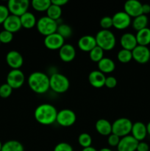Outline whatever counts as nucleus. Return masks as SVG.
Returning <instances> with one entry per match:
<instances>
[{"label": "nucleus", "mask_w": 150, "mask_h": 151, "mask_svg": "<svg viewBox=\"0 0 150 151\" xmlns=\"http://www.w3.org/2000/svg\"><path fill=\"white\" fill-rule=\"evenodd\" d=\"M106 76L99 70H94L90 72L88 75V81L93 87L96 88H101L105 83Z\"/></svg>", "instance_id": "nucleus-20"}, {"label": "nucleus", "mask_w": 150, "mask_h": 151, "mask_svg": "<svg viewBox=\"0 0 150 151\" xmlns=\"http://www.w3.org/2000/svg\"><path fill=\"white\" fill-rule=\"evenodd\" d=\"M13 88L6 83L0 86V97L1 98H7L11 95Z\"/></svg>", "instance_id": "nucleus-35"}, {"label": "nucleus", "mask_w": 150, "mask_h": 151, "mask_svg": "<svg viewBox=\"0 0 150 151\" xmlns=\"http://www.w3.org/2000/svg\"><path fill=\"white\" fill-rule=\"evenodd\" d=\"M3 27L5 30L14 33L21 29V23L20 17L10 14L3 23Z\"/></svg>", "instance_id": "nucleus-16"}, {"label": "nucleus", "mask_w": 150, "mask_h": 151, "mask_svg": "<svg viewBox=\"0 0 150 151\" xmlns=\"http://www.w3.org/2000/svg\"><path fill=\"white\" fill-rule=\"evenodd\" d=\"M65 39L59 35L57 32L45 36L44 38V45L47 49L50 50H60L64 45Z\"/></svg>", "instance_id": "nucleus-11"}, {"label": "nucleus", "mask_w": 150, "mask_h": 151, "mask_svg": "<svg viewBox=\"0 0 150 151\" xmlns=\"http://www.w3.org/2000/svg\"><path fill=\"white\" fill-rule=\"evenodd\" d=\"M25 76L21 69H12L7 75V83L13 89H17L24 83Z\"/></svg>", "instance_id": "nucleus-9"}, {"label": "nucleus", "mask_w": 150, "mask_h": 151, "mask_svg": "<svg viewBox=\"0 0 150 151\" xmlns=\"http://www.w3.org/2000/svg\"><path fill=\"white\" fill-rule=\"evenodd\" d=\"M146 128H147V133H148L149 135H150V122H149V123L146 125Z\"/></svg>", "instance_id": "nucleus-45"}, {"label": "nucleus", "mask_w": 150, "mask_h": 151, "mask_svg": "<svg viewBox=\"0 0 150 151\" xmlns=\"http://www.w3.org/2000/svg\"><path fill=\"white\" fill-rule=\"evenodd\" d=\"M99 70L104 74L111 73L116 69V64L114 61L110 58L104 57L98 63Z\"/></svg>", "instance_id": "nucleus-23"}, {"label": "nucleus", "mask_w": 150, "mask_h": 151, "mask_svg": "<svg viewBox=\"0 0 150 151\" xmlns=\"http://www.w3.org/2000/svg\"><path fill=\"white\" fill-rule=\"evenodd\" d=\"M100 26L102 29H109L113 27V20L110 16H104L100 20Z\"/></svg>", "instance_id": "nucleus-36"}, {"label": "nucleus", "mask_w": 150, "mask_h": 151, "mask_svg": "<svg viewBox=\"0 0 150 151\" xmlns=\"http://www.w3.org/2000/svg\"><path fill=\"white\" fill-rule=\"evenodd\" d=\"M149 151H150V149H149Z\"/></svg>", "instance_id": "nucleus-49"}, {"label": "nucleus", "mask_w": 150, "mask_h": 151, "mask_svg": "<svg viewBox=\"0 0 150 151\" xmlns=\"http://www.w3.org/2000/svg\"><path fill=\"white\" fill-rule=\"evenodd\" d=\"M96 130L102 136H109L112 134V124L105 119H99L95 125Z\"/></svg>", "instance_id": "nucleus-22"}, {"label": "nucleus", "mask_w": 150, "mask_h": 151, "mask_svg": "<svg viewBox=\"0 0 150 151\" xmlns=\"http://www.w3.org/2000/svg\"><path fill=\"white\" fill-rule=\"evenodd\" d=\"M148 22L149 19L147 16L144 14L140 15V16L134 18L133 21L132 22V27L134 28V29H135L138 32V31L141 30V29L147 27Z\"/></svg>", "instance_id": "nucleus-26"}, {"label": "nucleus", "mask_w": 150, "mask_h": 151, "mask_svg": "<svg viewBox=\"0 0 150 151\" xmlns=\"http://www.w3.org/2000/svg\"><path fill=\"white\" fill-rule=\"evenodd\" d=\"M1 151H24V147L17 140H9L3 144Z\"/></svg>", "instance_id": "nucleus-27"}, {"label": "nucleus", "mask_w": 150, "mask_h": 151, "mask_svg": "<svg viewBox=\"0 0 150 151\" xmlns=\"http://www.w3.org/2000/svg\"><path fill=\"white\" fill-rule=\"evenodd\" d=\"M79 50L83 52H91L97 46L95 37L91 35H85L79 38L77 42Z\"/></svg>", "instance_id": "nucleus-18"}, {"label": "nucleus", "mask_w": 150, "mask_h": 151, "mask_svg": "<svg viewBox=\"0 0 150 151\" xmlns=\"http://www.w3.org/2000/svg\"><path fill=\"white\" fill-rule=\"evenodd\" d=\"M76 114L71 109H62L57 112L56 122L62 127L72 126L76 122Z\"/></svg>", "instance_id": "nucleus-8"}, {"label": "nucleus", "mask_w": 150, "mask_h": 151, "mask_svg": "<svg viewBox=\"0 0 150 151\" xmlns=\"http://www.w3.org/2000/svg\"><path fill=\"white\" fill-rule=\"evenodd\" d=\"M121 137L116 135L114 134H111L107 137V143L110 147H117L119 142H120Z\"/></svg>", "instance_id": "nucleus-39"}, {"label": "nucleus", "mask_w": 150, "mask_h": 151, "mask_svg": "<svg viewBox=\"0 0 150 151\" xmlns=\"http://www.w3.org/2000/svg\"><path fill=\"white\" fill-rule=\"evenodd\" d=\"M135 37L138 45L147 47L150 44V28L146 27L138 31Z\"/></svg>", "instance_id": "nucleus-25"}, {"label": "nucleus", "mask_w": 150, "mask_h": 151, "mask_svg": "<svg viewBox=\"0 0 150 151\" xmlns=\"http://www.w3.org/2000/svg\"><path fill=\"white\" fill-rule=\"evenodd\" d=\"M9 15H10V12L7 6L4 4H0V24H3Z\"/></svg>", "instance_id": "nucleus-37"}, {"label": "nucleus", "mask_w": 150, "mask_h": 151, "mask_svg": "<svg viewBox=\"0 0 150 151\" xmlns=\"http://www.w3.org/2000/svg\"><path fill=\"white\" fill-rule=\"evenodd\" d=\"M6 62L12 69H20L23 66L24 58L19 52L11 50L6 55Z\"/></svg>", "instance_id": "nucleus-13"}, {"label": "nucleus", "mask_w": 150, "mask_h": 151, "mask_svg": "<svg viewBox=\"0 0 150 151\" xmlns=\"http://www.w3.org/2000/svg\"><path fill=\"white\" fill-rule=\"evenodd\" d=\"M142 13L144 15L146 16L147 14L150 13V4H143L142 5Z\"/></svg>", "instance_id": "nucleus-43"}, {"label": "nucleus", "mask_w": 150, "mask_h": 151, "mask_svg": "<svg viewBox=\"0 0 150 151\" xmlns=\"http://www.w3.org/2000/svg\"><path fill=\"white\" fill-rule=\"evenodd\" d=\"M150 146L145 142H139L137 146L136 151H149Z\"/></svg>", "instance_id": "nucleus-41"}, {"label": "nucleus", "mask_w": 150, "mask_h": 151, "mask_svg": "<svg viewBox=\"0 0 150 151\" xmlns=\"http://www.w3.org/2000/svg\"><path fill=\"white\" fill-rule=\"evenodd\" d=\"M29 4L28 0H9L7 7L10 14L20 17L28 11Z\"/></svg>", "instance_id": "nucleus-7"}, {"label": "nucleus", "mask_w": 150, "mask_h": 151, "mask_svg": "<svg viewBox=\"0 0 150 151\" xmlns=\"http://www.w3.org/2000/svg\"><path fill=\"white\" fill-rule=\"evenodd\" d=\"M54 151H74L73 147L67 142H60L54 147Z\"/></svg>", "instance_id": "nucleus-38"}, {"label": "nucleus", "mask_w": 150, "mask_h": 151, "mask_svg": "<svg viewBox=\"0 0 150 151\" xmlns=\"http://www.w3.org/2000/svg\"><path fill=\"white\" fill-rule=\"evenodd\" d=\"M46 16L50 18L52 20L57 22L62 15V8L59 6L55 5L51 2V4L46 10Z\"/></svg>", "instance_id": "nucleus-28"}, {"label": "nucleus", "mask_w": 150, "mask_h": 151, "mask_svg": "<svg viewBox=\"0 0 150 151\" xmlns=\"http://www.w3.org/2000/svg\"><path fill=\"white\" fill-rule=\"evenodd\" d=\"M99 151H113L111 150V149L108 148V147H103V148L100 149Z\"/></svg>", "instance_id": "nucleus-46"}, {"label": "nucleus", "mask_w": 150, "mask_h": 151, "mask_svg": "<svg viewBox=\"0 0 150 151\" xmlns=\"http://www.w3.org/2000/svg\"><path fill=\"white\" fill-rule=\"evenodd\" d=\"M113 27L118 29H124L132 24L131 17L124 11H119L112 17Z\"/></svg>", "instance_id": "nucleus-10"}, {"label": "nucleus", "mask_w": 150, "mask_h": 151, "mask_svg": "<svg viewBox=\"0 0 150 151\" xmlns=\"http://www.w3.org/2000/svg\"><path fill=\"white\" fill-rule=\"evenodd\" d=\"M132 136L138 142L144 141L146 137L147 128L146 125L142 122H136L132 124V130H131Z\"/></svg>", "instance_id": "nucleus-19"}, {"label": "nucleus", "mask_w": 150, "mask_h": 151, "mask_svg": "<svg viewBox=\"0 0 150 151\" xmlns=\"http://www.w3.org/2000/svg\"><path fill=\"white\" fill-rule=\"evenodd\" d=\"M95 38L97 46L104 51L113 50L116 46V36L110 29H101L97 32Z\"/></svg>", "instance_id": "nucleus-3"}, {"label": "nucleus", "mask_w": 150, "mask_h": 151, "mask_svg": "<svg viewBox=\"0 0 150 151\" xmlns=\"http://www.w3.org/2000/svg\"><path fill=\"white\" fill-rule=\"evenodd\" d=\"M57 111L54 106L49 103H43L35 109L34 116L38 123L50 125L56 122Z\"/></svg>", "instance_id": "nucleus-1"}, {"label": "nucleus", "mask_w": 150, "mask_h": 151, "mask_svg": "<svg viewBox=\"0 0 150 151\" xmlns=\"http://www.w3.org/2000/svg\"><path fill=\"white\" fill-rule=\"evenodd\" d=\"M0 44H1V42H0Z\"/></svg>", "instance_id": "nucleus-48"}, {"label": "nucleus", "mask_w": 150, "mask_h": 151, "mask_svg": "<svg viewBox=\"0 0 150 151\" xmlns=\"http://www.w3.org/2000/svg\"><path fill=\"white\" fill-rule=\"evenodd\" d=\"M116 85H117V80L115 77H106L105 83H104V86L106 87H107L108 88H113L116 86Z\"/></svg>", "instance_id": "nucleus-40"}, {"label": "nucleus", "mask_w": 150, "mask_h": 151, "mask_svg": "<svg viewBox=\"0 0 150 151\" xmlns=\"http://www.w3.org/2000/svg\"><path fill=\"white\" fill-rule=\"evenodd\" d=\"M120 44L122 49L132 51L138 46L135 35L131 32L124 33L120 38Z\"/></svg>", "instance_id": "nucleus-21"}, {"label": "nucleus", "mask_w": 150, "mask_h": 151, "mask_svg": "<svg viewBox=\"0 0 150 151\" xmlns=\"http://www.w3.org/2000/svg\"><path fill=\"white\" fill-rule=\"evenodd\" d=\"M82 151H98V150H97L96 148H94V147H93L92 146H91V147L83 148L82 150Z\"/></svg>", "instance_id": "nucleus-44"}, {"label": "nucleus", "mask_w": 150, "mask_h": 151, "mask_svg": "<svg viewBox=\"0 0 150 151\" xmlns=\"http://www.w3.org/2000/svg\"><path fill=\"white\" fill-rule=\"evenodd\" d=\"M51 4V0H32L31 5L36 11H46Z\"/></svg>", "instance_id": "nucleus-29"}, {"label": "nucleus", "mask_w": 150, "mask_h": 151, "mask_svg": "<svg viewBox=\"0 0 150 151\" xmlns=\"http://www.w3.org/2000/svg\"><path fill=\"white\" fill-rule=\"evenodd\" d=\"M50 88L54 92L62 94L68 91L70 82L66 76L60 73H54L49 77Z\"/></svg>", "instance_id": "nucleus-4"}, {"label": "nucleus", "mask_w": 150, "mask_h": 151, "mask_svg": "<svg viewBox=\"0 0 150 151\" xmlns=\"http://www.w3.org/2000/svg\"><path fill=\"white\" fill-rule=\"evenodd\" d=\"M78 143L83 148L91 147V144H92V138L90 134H87V133H82V134H79V137H78Z\"/></svg>", "instance_id": "nucleus-32"}, {"label": "nucleus", "mask_w": 150, "mask_h": 151, "mask_svg": "<svg viewBox=\"0 0 150 151\" xmlns=\"http://www.w3.org/2000/svg\"><path fill=\"white\" fill-rule=\"evenodd\" d=\"M132 59L139 63H147L150 60V50L145 46L138 45L132 51Z\"/></svg>", "instance_id": "nucleus-12"}, {"label": "nucleus", "mask_w": 150, "mask_h": 151, "mask_svg": "<svg viewBox=\"0 0 150 151\" xmlns=\"http://www.w3.org/2000/svg\"><path fill=\"white\" fill-rule=\"evenodd\" d=\"M51 2L55 5L59 6L62 7V6H64L68 3V0H51Z\"/></svg>", "instance_id": "nucleus-42"}, {"label": "nucleus", "mask_w": 150, "mask_h": 151, "mask_svg": "<svg viewBox=\"0 0 150 151\" xmlns=\"http://www.w3.org/2000/svg\"><path fill=\"white\" fill-rule=\"evenodd\" d=\"M21 23L22 27L26 29H31L36 26L37 19L35 15L31 12L27 11L24 14L20 16Z\"/></svg>", "instance_id": "nucleus-24"}, {"label": "nucleus", "mask_w": 150, "mask_h": 151, "mask_svg": "<svg viewBox=\"0 0 150 151\" xmlns=\"http://www.w3.org/2000/svg\"><path fill=\"white\" fill-rule=\"evenodd\" d=\"M57 22L51 19L48 16H42L37 21V29L44 36H47L57 32Z\"/></svg>", "instance_id": "nucleus-6"}, {"label": "nucleus", "mask_w": 150, "mask_h": 151, "mask_svg": "<svg viewBox=\"0 0 150 151\" xmlns=\"http://www.w3.org/2000/svg\"><path fill=\"white\" fill-rule=\"evenodd\" d=\"M143 4L138 0H128L124 3V11L127 13L131 18H135L142 15Z\"/></svg>", "instance_id": "nucleus-14"}, {"label": "nucleus", "mask_w": 150, "mask_h": 151, "mask_svg": "<svg viewBox=\"0 0 150 151\" xmlns=\"http://www.w3.org/2000/svg\"><path fill=\"white\" fill-rule=\"evenodd\" d=\"M132 122L130 119L126 117H121L115 120L112 123V134L124 137L129 135L132 127Z\"/></svg>", "instance_id": "nucleus-5"}, {"label": "nucleus", "mask_w": 150, "mask_h": 151, "mask_svg": "<svg viewBox=\"0 0 150 151\" xmlns=\"http://www.w3.org/2000/svg\"><path fill=\"white\" fill-rule=\"evenodd\" d=\"M117 58L118 60H119V61H120L121 63H129V62L131 61V60L132 59V51L124 50V49H121V50H119V52H118Z\"/></svg>", "instance_id": "nucleus-31"}, {"label": "nucleus", "mask_w": 150, "mask_h": 151, "mask_svg": "<svg viewBox=\"0 0 150 151\" xmlns=\"http://www.w3.org/2000/svg\"><path fill=\"white\" fill-rule=\"evenodd\" d=\"M29 88L37 94H44L50 88L49 77L44 72H34L28 78Z\"/></svg>", "instance_id": "nucleus-2"}, {"label": "nucleus", "mask_w": 150, "mask_h": 151, "mask_svg": "<svg viewBox=\"0 0 150 151\" xmlns=\"http://www.w3.org/2000/svg\"><path fill=\"white\" fill-rule=\"evenodd\" d=\"M57 32L65 39V38H69L71 35L72 29L69 25L66 24H62L57 27Z\"/></svg>", "instance_id": "nucleus-33"}, {"label": "nucleus", "mask_w": 150, "mask_h": 151, "mask_svg": "<svg viewBox=\"0 0 150 151\" xmlns=\"http://www.w3.org/2000/svg\"><path fill=\"white\" fill-rule=\"evenodd\" d=\"M13 39V33L3 29L0 32V42L1 44H9Z\"/></svg>", "instance_id": "nucleus-34"}, {"label": "nucleus", "mask_w": 150, "mask_h": 151, "mask_svg": "<svg viewBox=\"0 0 150 151\" xmlns=\"http://www.w3.org/2000/svg\"><path fill=\"white\" fill-rule=\"evenodd\" d=\"M59 57L63 62L72 61L76 57V50L74 47L70 44H64L59 50Z\"/></svg>", "instance_id": "nucleus-17"}, {"label": "nucleus", "mask_w": 150, "mask_h": 151, "mask_svg": "<svg viewBox=\"0 0 150 151\" xmlns=\"http://www.w3.org/2000/svg\"><path fill=\"white\" fill-rule=\"evenodd\" d=\"M139 142L137 141L132 135L121 137L117 146L118 151H136Z\"/></svg>", "instance_id": "nucleus-15"}, {"label": "nucleus", "mask_w": 150, "mask_h": 151, "mask_svg": "<svg viewBox=\"0 0 150 151\" xmlns=\"http://www.w3.org/2000/svg\"><path fill=\"white\" fill-rule=\"evenodd\" d=\"M2 145H3V144L1 143V142L0 141V151L1 150V147H2Z\"/></svg>", "instance_id": "nucleus-47"}, {"label": "nucleus", "mask_w": 150, "mask_h": 151, "mask_svg": "<svg viewBox=\"0 0 150 151\" xmlns=\"http://www.w3.org/2000/svg\"><path fill=\"white\" fill-rule=\"evenodd\" d=\"M89 58L92 61L99 63L104 58V50L96 46L91 52H89Z\"/></svg>", "instance_id": "nucleus-30"}]
</instances>
